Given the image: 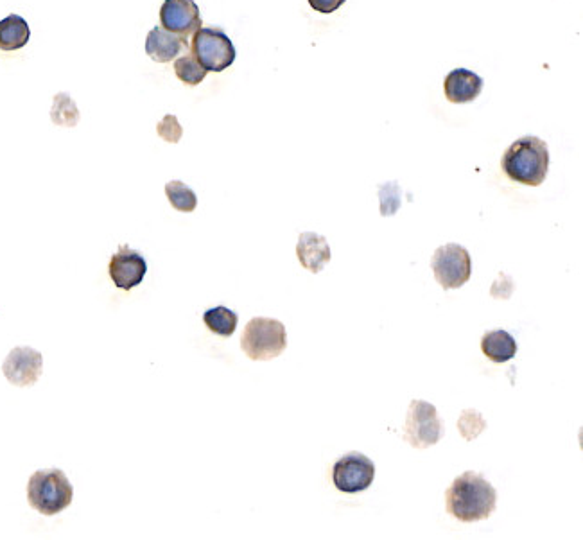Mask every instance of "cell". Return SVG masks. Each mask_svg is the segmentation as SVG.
<instances>
[{"label":"cell","mask_w":583,"mask_h":540,"mask_svg":"<svg viewBox=\"0 0 583 540\" xmlns=\"http://www.w3.org/2000/svg\"><path fill=\"white\" fill-rule=\"evenodd\" d=\"M375 465L368 456L361 453H349L341 456L334 463L332 481L340 492L357 494L374 483Z\"/></svg>","instance_id":"8"},{"label":"cell","mask_w":583,"mask_h":540,"mask_svg":"<svg viewBox=\"0 0 583 540\" xmlns=\"http://www.w3.org/2000/svg\"><path fill=\"white\" fill-rule=\"evenodd\" d=\"M157 131L162 139L171 144H176L182 139V126L176 121L175 115H166L162 121L158 122Z\"/></svg>","instance_id":"22"},{"label":"cell","mask_w":583,"mask_h":540,"mask_svg":"<svg viewBox=\"0 0 583 540\" xmlns=\"http://www.w3.org/2000/svg\"><path fill=\"white\" fill-rule=\"evenodd\" d=\"M481 350L490 361L494 363H506L515 358L517 354V341L510 332L497 329V331L488 332L481 340Z\"/></svg>","instance_id":"15"},{"label":"cell","mask_w":583,"mask_h":540,"mask_svg":"<svg viewBox=\"0 0 583 540\" xmlns=\"http://www.w3.org/2000/svg\"><path fill=\"white\" fill-rule=\"evenodd\" d=\"M483 90V78L469 69H454L445 76L444 92L449 103L467 105L478 99Z\"/></svg>","instance_id":"12"},{"label":"cell","mask_w":583,"mask_h":540,"mask_svg":"<svg viewBox=\"0 0 583 540\" xmlns=\"http://www.w3.org/2000/svg\"><path fill=\"white\" fill-rule=\"evenodd\" d=\"M203 322H205L210 332L223 336V338H230L235 329H237L239 318H237V314L232 309L219 305V307H212L209 311H205Z\"/></svg>","instance_id":"17"},{"label":"cell","mask_w":583,"mask_h":540,"mask_svg":"<svg viewBox=\"0 0 583 540\" xmlns=\"http://www.w3.org/2000/svg\"><path fill=\"white\" fill-rule=\"evenodd\" d=\"M381 212L383 216H393L401 207V194L397 183H386L381 187Z\"/></svg>","instance_id":"21"},{"label":"cell","mask_w":583,"mask_h":540,"mask_svg":"<svg viewBox=\"0 0 583 540\" xmlns=\"http://www.w3.org/2000/svg\"><path fill=\"white\" fill-rule=\"evenodd\" d=\"M187 47V38L169 33L162 27H153L146 40V53L157 63H169L180 56Z\"/></svg>","instance_id":"14"},{"label":"cell","mask_w":583,"mask_h":540,"mask_svg":"<svg viewBox=\"0 0 583 540\" xmlns=\"http://www.w3.org/2000/svg\"><path fill=\"white\" fill-rule=\"evenodd\" d=\"M431 266L435 279L444 289L462 288L465 282H469L472 273L470 253L456 243L440 246L433 255Z\"/></svg>","instance_id":"7"},{"label":"cell","mask_w":583,"mask_h":540,"mask_svg":"<svg viewBox=\"0 0 583 540\" xmlns=\"http://www.w3.org/2000/svg\"><path fill=\"white\" fill-rule=\"evenodd\" d=\"M191 51L207 72H223L235 61V47L218 27H200L192 36Z\"/></svg>","instance_id":"5"},{"label":"cell","mask_w":583,"mask_h":540,"mask_svg":"<svg viewBox=\"0 0 583 540\" xmlns=\"http://www.w3.org/2000/svg\"><path fill=\"white\" fill-rule=\"evenodd\" d=\"M497 492L478 472H465L445 494L447 512L462 523L485 521L496 510Z\"/></svg>","instance_id":"1"},{"label":"cell","mask_w":583,"mask_h":540,"mask_svg":"<svg viewBox=\"0 0 583 540\" xmlns=\"http://www.w3.org/2000/svg\"><path fill=\"white\" fill-rule=\"evenodd\" d=\"M167 200L173 205V209L180 210V212H192L198 207V196L196 192L192 191L189 185L180 182V180H173L166 185Z\"/></svg>","instance_id":"18"},{"label":"cell","mask_w":583,"mask_h":540,"mask_svg":"<svg viewBox=\"0 0 583 540\" xmlns=\"http://www.w3.org/2000/svg\"><path fill=\"white\" fill-rule=\"evenodd\" d=\"M74 499V488L60 469L36 471L27 483V501L31 508L47 517L69 508Z\"/></svg>","instance_id":"3"},{"label":"cell","mask_w":583,"mask_h":540,"mask_svg":"<svg viewBox=\"0 0 583 540\" xmlns=\"http://www.w3.org/2000/svg\"><path fill=\"white\" fill-rule=\"evenodd\" d=\"M404 440L415 449H427L438 444L444 435V426L436 415V408L426 401H413L409 404Z\"/></svg>","instance_id":"6"},{"label":"cell","mask_w":583,"mask_h":540,"mask_svg":"<svg viewBox=\"0 0 583 540\" xmlns=\"http://www.w3.org/2000/svg\"><path fill=\"white\" fill-rule=\"evenodd\" d=\"M345 2L347 0H309L311 8L323 15H331L334 11H338Z\"/></svg>","instance_id":"24"},{"label":"cell","mask_w":583,"mask_h":540,"mask_svg":"<svg viewBox=\"0 0 583 540\" xmlns=\"http://www.w3.org/2000/svg\"><path fill=\"white\" fill-rule=\"evenodd\" d=\"M44 372V356L31 347H17L11 350L2 365V374L9 383L18 388H27L40 379Z\"/></svg>","instance_id":"10"},{"label":"cell","mask_w":583,"mask_h":540,"mask_svg":"<svg viewBox=\"0 0 583 540\" xmlns=\"http://www.w3.org/2000/svg\"><path fill=\"white\" fill-rule=\"evenodd\" d=\"M462 417L465 420H469V426H467V424H458V427H460V431H462V435L465 436V438H467V435H469V431H472V433H470V438H476V436H478L479 433L483 431L481 427H476V422H479V420H483L481 419V415H479L478 411H476V415H474V410H467L463 411Z\"/></svg>","instance_id":"23"},{"label":"cell","mask_w":583,"mask_h":540,"mask_svg":"<svg viewBox=\"0 0 583 540\" xmlns=\"http://www.w3.org/2000/svg\"><path fill=\"white\" fill-rule=\"evenodd\" d=\"M175 72L176 78L189 87H196L207 78V70L201 67L200 61L196 60V56L192 53H187L175 61Z\"/></svg>","instance_id":"19"},{"label":"cell","mask_w":583,"mask_h":540,"mask_svg":"<svg viewBox=\"0 0 583 540\" xmlns=\"http://www.w3.org/2000/svg\"><path fill=\"white\" fill-rule=\"evenodd\" d=\"M296 257L305 270L311 273H320L323 266L331 261V246L325 237L314 232H304L300 234L298 244H296Z\"/></svg>","instance_id":"13"},{"label":"cell","mask_w":583,"mask_h":540,"mask_svg":"<svg viewBox=\"0 0 583 540\" xmlns=\"http://www.w3.org/2000/svg\"><path fill=\"white\" fill-rule=\"evenodd\" d=\"M501 167L510 180L528 187H539L548 176V144L533 135L521 137L506 149Z\"/></svg>","instance_id":"2"},{"label":"cell","mask_w":583,"mask_h":540,"mask_svg":"<svg viewBox=\"0 0 583 540\" xmlns=\"http://www.w3.org/2000/svg\"><path fill=\"white\" fill-rule=\"evenodd\" d=\"M110 279L114 280L115 288L121 291H131L142 284L148 273V262L142 253L130 248L128 244H121L108 264Z\"/></svg>","instance_id":"9"},{"label":"cell","mask_w":583,"mask_h":540,"mask_svg":"<svg viewBox=\"0 0 583 540\" xmlns=\"http://www.w3.org/2000/svg\"><path fill=\"white\" fill-rule=\"evenodd\" d=\"M160 24L175 35H194L201 27L200 8L194 0H166L160 9Z\"/></svg>","instance_id":"11"},{"label":"cell","mask_w":583,"mask_h":540,"mask_svg":"<svg viewBox=\"0 0 583 540\" xmlns=\"http://www.w3.org/2000/svg\"><path fill=\"white\" fill-rule=\"evenodd\" d=\"M31 38V29L20 15H9L0 20V51H18L26 47Z\"/></svg>","instance_id":"16"},{"label":"cell","mask_w":583,"mask_h":540,"mask_svg":"<svg viewBox=\"0 0 583 540\" xmlns=\"http://www.w3.org/2000/svg\"><path fill=\"white\" fill-rule=\"evenodd\" d=\"M51 119L58 126H67L74 128L79 121V110L76 103L72 101L69 94H58L54 97L53 110H51Z\"/></svg>","instance_id":"20"},{"label":"cell","mask_w":583,"mask_h":540,"mask_svg":"<svg viewBox=\"0 0 583 540\" xmlns=\"http://www.w3.org/2000/svg\"><path fill=\"white\" fill-rule=\"evenodd\" d=\"M288 347L286 325L273 318H253L246 323L241 336V349L253 361L279 358Z\"/></svg>","instance_id":"4"}]
</instances>
